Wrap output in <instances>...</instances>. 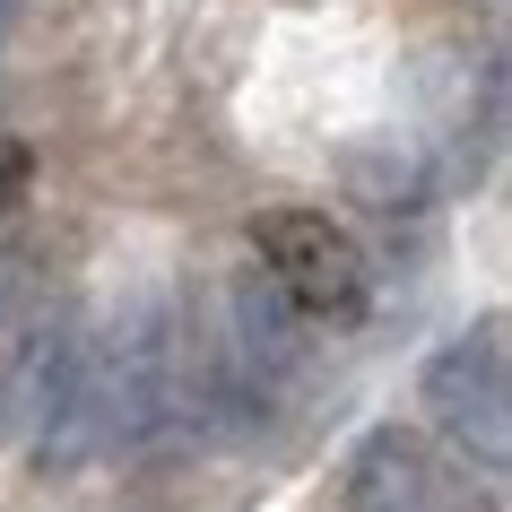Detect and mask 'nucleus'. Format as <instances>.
<instances>
[{
	"instance_id": "f257e3e1",
	"label": "nucleus",
	"mask_w": 512,
	"mask_h": 512,
	"mask_svg": "<svg viewBox=\"0 0 512 512\" xmlns=\"http://www.w3.org/2000/svg\"><path fill=\"white\" fill-rule=\"evenodd\" d=\"M252 252L278 278V296L296 304L304 322L356 330L374 304V270H365V243L339 226L330 209H261L252 217Z\"/></svg>"
},
{
	"instance_id": "f03ea898",
	"label": "nucleus",
	"mask_w": 512,
	"mask_h": 512,
	"mask_svg": "<svg viewBox=\"0 0 512 512\" xmlns=\"http://www.w3.org/2000/svg\"><path fill=\"white\" fill-rule=\"evenodd\" d=\"M426 417L443 426V443H452L478 478H504L512 460V365H504V322H478L460 330V339H443V348L426 356Z\"/></svg>"
},
{
	"instance_id": "7ed1b4c3",
	"label": "nucleus",
	"mask_w": 512,
	"mask_h": 512,
	"mask_svg": "<svg viewBox=\"0 0 512 512\" xmlns=\"http://www.w3.org/2000/svg\"><path fill=\"white\" fill-rule=\"evenodd\" d=\"M70 365H79V322H61V313H44V304H35L27 322L0 330V443L27 452L35 426L53 417Z\"/></svg>"
},
{
	"instance_id": "20e7f679",
	"label": "nucleus",
	"mask_w": 512,
	"mask_h": 512,
	"mask_svg": "<svg viewBox=\"0 0 512 512\" xmlns=\"http://www.w3.org/2000/svg\"><path fill=\"white\" fill-rule=\"evenodd\" d=\"M348 512H443V460L417 426H374L348 452Z\"/></svg>"
},
{
	"instance_id": "39448f33",
	"label": "nucleus",
	"mask_w": 512,
	"mask_h": 512,
	"mask_svg": "<svg viewBox=\"0 0 512 512\" xmlns=\"http://www.w3.org/2000/svg\"><path fill=\"white\" fill-rule=\"evenodd\" d=\"M348 183H356V200H365V209L400 217V209H426V200H434V165L417 157L408 139H391L382 157H348Z\"/></svg>"
},
{
	"instance_id": "423d86ee",
	"label": "nucleus",
	"mask_w": 512,
	"mask_h": 512,
	"mask_svg": "<svg viewBox=\"0 0 512 512\" xmlns=\"http://www.w3.org/2000/svg\"><path fill=\"white\" fill-rule=\"evenodd\" d=\"M35 304H44V270H35V252L9 226H0V330L9 322H27Z\"/></svg>"
},
{
	"instance_id": "0eeeda50",
	"label": "nucleus",
	"mask_w": 512,
	"mask_h": 512,
	"mask_svg": "<svg viewBox=\"0 0 512 512\" xmlns=\"http://www.w3.org/2000/svg\"><path fill=\"white\" fill-rule=\"evenodd\" d=\"M27 191H35V148L27 139H0V226L27 209Z\"/></svg>"
},
{
	"instance_id": "6e6552de",
	"label": "nucleus",
	"mask_w": 512,
	"mask_h": 512,
	"mask_svg": "<svg viewBox=\"0 0 512 512\" xmlns=\"http://www.w3.org/2000/svg\"><path fill=\"white\" fill-rule=\"evenodd\" d=\"M9 27H18V0H0V35H9Z\"/></svg>"
}]
</instances>
